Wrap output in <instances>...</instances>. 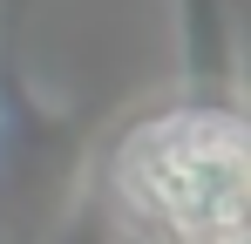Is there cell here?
<instances>
[{"mask_svg":"<svg viewBox=\"0 0 251 244\" xmlns=\"http://www.w3.org/2000/svg\"><path fill=\"white\" fill-rule=\"evenodd\" d=\"M183 88L238 95V48H231L224 0H183Z\"/></svg>","mask_w":251,"mask_h":244,"instance_id":"7a4b0ae2","label":"cell"},{"mask_svg":"<svg viewBox=\"0 0 251 244\" xmlns=\"http://www.w3.org/2000/svg\"><path fill=\"white\" fill-rule=\"evenodd\" d=\"M102 190L129 244H245L251 122L238 95L183 88L109 143Z\"/></svg>","mask_w":251,"mask_h":244,"instance_id":"6da1fadb","label":"cell"}]
</instances>
